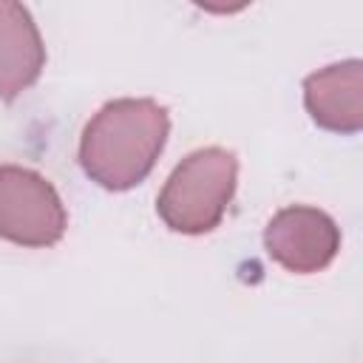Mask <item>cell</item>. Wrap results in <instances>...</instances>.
Segmentation results:
<instances>
[{
  "label": "cell",
  "mask_w": 363,
  "mask_h": 363,
  "mask_svg": "<svg viewBox=\"0 0 363 363\" xmlns=\"http://www.w3.org/2000/svg\"><path fill=\"white\" fill-rule=\"evenodd\" d=\"M65 207L57 190L34 170L0 167V238L20 247H51L65 233Z\"/></svg>",
  "instance_id": "3957f363"
},
{
  "label": "cell",
  "mask_w": 363,
  "mask_h": 363,
  "mask_svg": "<svg viewBox=\"0 0 363 363\" xmlns=\"http://www.w3.org/2000/svg\"><path fill=\"white\" fill-rule=\"evenodd\" d=\"M306 108L312 119L337 133H354L363 125L360 113V62H343L329 65L326 71H318L306 77Z\"/></svg>",
  "instance_id": "8992f818"
},
{
  "label": "cell",
  "mask_w": 363,
  "mask_h": 363,
  "mask_svg": "<svg viewBox=\"0 0 363 363\" xmlns=\"http://www.w3.org/2000/svg\"><path fill=\"white\" fill-rule=\"evenodd\" d=\"M267 252L289 272H318L340 250V233L335 221L315 207H284L264 230Z\"/></svg>",
  "instance_id": "277c9868"
},
{
  "label": "cell",
  "mask_w": 363,
  "mask_h": 363,
  "mask_svg": "<svg viewBox=\"0 0 363 363\" xmlns=\"http://www.w3.org/2000/svg\"><path fill=\"white\" fill-rule=\"evenodd\" d=\"M167 130V111L153 99H113L85 125L79 164L96 184L128 190L153 170Z\"/></svg>",
  "instance_id": "6da1fadb"
},
{
  "label": "cell",
  "mask_w": 363,
  "mask_h": 363,
  "mask_svg": "<svg viewBox=\"0 0 363 363\" xmlns=\"http://www.w3.org/2000/svg\"><path fill=\"white\" fill-rule=\"evenodd\" d=\"M45 48L20 3H0V99L23 94L43 71Z\"/></svg>",
  "instance_id": "5b68a950"
},
{
  "label": "cell",
  "mask_w": 363,
  "mask_h": 363,
  "mask_svg": "<svg viewBox=\"0 0 363 363\" xmlns=\"http://www.w3.org/2000/svg\"><path fill=\"white\" fill-rule=\"evenodd\" d=\"M235 176H238V162L230 150L221 147H204L190 153L164 182L156 210L162 221L187 235L210 233L233 193H235Z\"/></svg>",
  "instance_id": "7a4b0ae2"
}]
</instances>
